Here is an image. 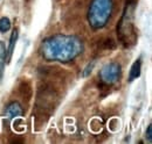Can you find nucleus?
I'll use <instances>...</instances> for the list:
<instances>
[{"mask_svg":"<svg viewBox=\"0 0 152 144\" xmlns=\"http://www.w3.org/2000/svg\"><path fill=\"white\" fill-rule=\"evenodd\" d=\"M83 49L84 45L80 37L57 34L49 36L41 42L40 54L48 62L68 63L82 54Z\"/></svg>","mask_w":152,"mask_h":144,"instance_id":"obj_1","label":"nucleus"},{"mask_svg":"<svg viewBox=\"0 0 152 144\" xmlns=\"http://www.w3.org/2000/svg\"><path fill=\"white\" fill-rule=\"evenodd\" d=\"M134 5L136 0H126L123 15L117 26V36L124 47H131L137 41V34L133 26Z\"/></svg>","mask_w":152,"mask_h":144,"instance_id":"obj_2","label":"nucleus"},{"mask_svg":"<svg viewBox=\"0 0 152 144\" xmlns=\"http://www.w3.org/2000/svg\"><path fill=\"white\" fill-rule=\"evenodd\" d=\"M113 0H93L88 9V22L91 28L101 29L105 27L113 14Z\"/></svg>","mask_w":152,"mask_h":144,"instance_id":"obj_3","label":"nucleus"},{"mask_svg":"<svg viewBox=\"0 0 152 144\" xmlns=\"http://www.w3.org/2000/svg\"><path fill=\"white\" fill-rule=\"evenodd\" d=\"M121 76H122V68L118 63H108L99 71V78L102 83L105 85L116 84L121 79Z\"/></svg>","mask_w":152,"mask_h":144,"instance_id":"obj_4","label":"nucleus"},{"mask_svg":"<svg viewBox=\"0 0 152 144\" xmlns=\"http://www.w3.org/2000/svg\"><path fill=\"white\" fill-rule=\"evenodd\" d=\"M23 114V109L21 107L19 102H11L10 105H7L4 110V115L8 119H13V117H18Z\"/></svg>","mask_w":152,"mask_h":144,"instance_id":"obj_5","label":"nucleus"},{"mask_svg":"<svg viewBox=\"0 0 152 144\" xmlns=\"http://www.w3.org/2000/svg\"><path fill=\"white\" fill-rule=\"evenodd\" d=\"M18 41V30L14 29L12 32V35H11V38H10V44H8V49H7V54H6V62H8L12 57V54L14 51V48H15V43Z\"/></svg>","mask_w":152,"mask_h":144,"instance_id":"obj_6","label":"nucleus"},{"mask_svg":"<svg viewBox=\"0 0 152 144\" xmlns=\"http://www.w3.org/2000/svg\"><path fill=\"white\" fill-rule=\"evenodd\" d=\"M6 64V47L2 41H0V81L4 76V69Z\"/></svg>","mask_w":152,"mask_h":144,"instance_id":"obj_7","label":"nucleus"},{"mask_svg":"<svg viewBox=\"0 0 152 144\" xmlns=\"http://www.w3.org/2000/svg\"><path fill=\"white\" fill-rule=\"evenodd\" d=\"M140 68H142V63L140 59H137L131 66L130 70V77H129V81H133L134 79H137L140 76Z\"/></svg>","mask_w":152,"mask_h":144,"instance_id":"obj_8","label":"nucleus"},{"mask_svg":"<svg viewBox=\"0 0 152 144\" xmlns=\"http://www.w3.org/2000/svg\"><path fill=\"white\" fill-rule=\"evenodd\" d=\"M10 29H11V21H10V19H0V32L1 33H7Z\"/></svg>","mask_w":152,"mask_h":144,"instance_id":"obj_9","label":"nucleus"},{"mask_svg":"<svg viewBox=\"0 0 152 144\" xmlns=\"http://www.w3.org/2000/svg\"><path fill=\"white\" fill-rule=\"evenodd\" d=\"M95 64H96L95 60H93L91 63H89V64L86 66V69H84V71H83V73H82V76H83V77H88V76H89V74L93 72V70H94Z\"/></svg>","mask_w":152,"mask_h":144,"instance_id":"obj_10","label":"nucleus"},{"mask_svg":"<svg viewBox=\"0 0 152 144\" xmlns=\"http://www.w3.org/2000/svg\"><path fill=\"white\" fill-rule=\"evenodd\" d=\"M145 137L148 138V142L149 143H152V126L148 127V130H146V132H145Z\"/></svg>","mask_w":152,"mask_h":144,"instance_id":"obj_11","label":"nucleus"}]
</instances>
